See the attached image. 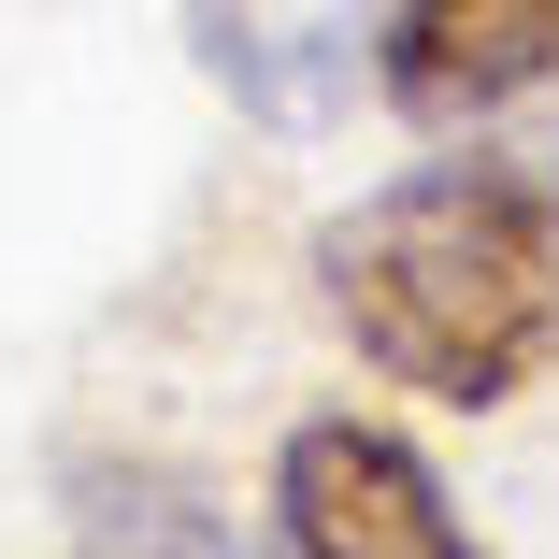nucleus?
<instances>
[{
  "mask_svg": "<svg viewBox=\"0 0 559 559\" xmlns=\"http://www.w3.org/2000/svg\"><path fill=\"white\" fill-rule=\"evenodd\" d=\"M316 316L345 359L430 416H516L559 373V158L545 144H430L345 215H316Z\"/></svg>",
  "mask_w": 559,
  "mask_h": 559,
  "instance_id": "1",
  "label": "nucleus"
},
{
  "mask_svg": "<svg viewBox=\"0 0 559 559\" xmlns=\"http://www.w3.org/2000/svg\"><path fill=\"white\" fill-rule=\"evenodd\" d=\"M259 559H502L444 460L373 416V402H316L273 430V474H259Z\"/></svg>",
  "mask_w": 559,
  "mask_h": 559,
  "instance_id": "2",
  "label": "nucleus"
},
{
  "mask_svg": "<svg viewBox=\"0 0 559 559\" xmlns=\"http://www.w3.org/2000/svg\"><path fill=\"white\" fill-rule=\"evenodd\" d=\"M373 100L416 144L559 116V0H373Z\"/></svg>",
  "mask_w": 559,
  "mask_h": 559,
  "instance_id": "3",
  "label": "nucleus"
},
{
  "mask_svg": "<svg viewBox=\"0 0 559 559\" xmlns=\"http://www.w3.org/2000/svg\"><path fill=\"white\" fill-rule=\"evenodd\" d=\"M173 15L187 72L273 144H316L345 130V100H373V0H173Z\"/></svg>",
  "mask_w": 559,
  "mask_h": 559,
  "instance_id": "4",
  "label": "nucleus"
},
{
  "mask_svg": "<svg viewBox=\"0 0 559 559\" xmlns=\"http://www.w3.org/2000/svg\"><path fill=\"white\" fill-rule=\"evenodd\" d=\"M86 531H100V559H259V545H230V516H215L201 488H173L144 460L86 474Z\"/></svg>",
  "mask_w": 559,
  "mask_h": 559,
  "instance_id": "5",
  "label": "nucleus"
}]
</instances>
